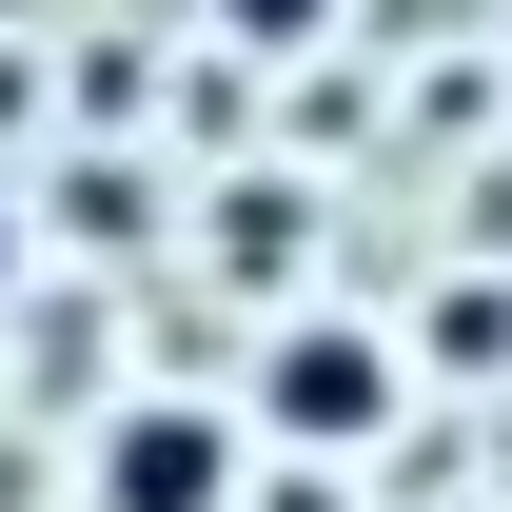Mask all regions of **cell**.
<instances>
[{
    "label": "cell",
    "instance_id": "cell-3",
    "mask_svg": "<svg viewBox=\"0 0 512 512\" xmlns=\"http://www.w3.org/2000/svg\"><path fill=\"white\" fill-rule=\"evenodd\" d=\"M414 375H512V276H434V316L394 335Z\"/></svg>",
    "mask_w": 512,
    "mask_h": 512
},
{
    "label": "cell",
    "instance_id": "cell-2",
    "mask_svg": "<svg viewBox=\"0 0 512 512\" xmlns=\"http://www.w3.org/2000/svg\"><path fill=\"white\" fill-rule=\"evenodd\" d=\"M237 473H256L237 394L138 375V394H99V414H79V473H60V493H79V512H237Z\"/></svg>",
    "mask_w": 512,
    "mask_h": 512
},
{
    "label": "cell",
    "instance_id": "cell-5",
    "mask_svg": "<svg viewBox=\"0 0 512 512\" xmlns=\"http://www.w3.org/2000/svg\"><path fill=\"white\" fill-rule=\"evenodd\" d=\"M217 40H237V60H335L355 0H217Z\"/></svg>",
    "mask_w": 512,
    "mask_h": 512
},
{
    "label": "cell",
    "instance_id": "cell-7",
    "mask_svg": "<svg viewBox=\"0 0 512 512\" xmlns=\"http://www.w3.org/2000/svg\"><path fill=\"white\" fill-rule=\"evenodd\" d=\"M20 256H40V237H20V197H0V296H20Z\"/></svg>",
    "mask_w": 512,
    "mask_h": 512
},
{
    "label": "cell",
    "instance_id": "cell-6",
    "mask_svg": "<svg viewBox=\"0 0 512 512\" xmlns=\"http://www.w3.org/2000/svg\"><path fill=\"white\" fill-rule=\"evenodd\" d=\"M237 512H355V473H316V453H256V473H237Z\"/></svg>",
    "mask_w": 512,
    "mask_h": 512
},
{
    "label": "cell",
    "instance_id": "cell-4",
    "mask_svg": "<svg viewBox=\"0 0 512 512\" xmlns=\"http://www.w3.org/2000/svg\"><path fill=\"white\" fill-rule=\"evenodd\" d=\"M296 256H316L296 178H237V197H217V276H296Z\"/></svg>",
    "mask_w": 512,
    "mask_h": 512
},
{
    "label": "cell",
    "instance_id": "cell-1",
    "mask_svg": "<svg viewBox=\"0 0 512 512\" xmlns=\"http://www.w3.org/2000/svg\"><path fill=\"white\" fill-rule=\"evenodd\" d=\"M237 434H256V453H316V473L394 453V434H414V355H394V316H355V296H296V316L256 335Z\"/></svg>",
    "mask_w": 512,
    "mask_h": 512
}]
</instances>
